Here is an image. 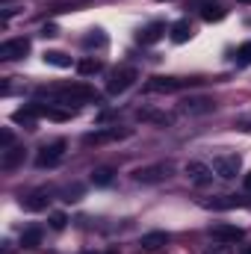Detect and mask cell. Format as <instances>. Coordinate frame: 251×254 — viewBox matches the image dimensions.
Returning <instances> with one entry per match:
<instances>
[{
	"mask_svg": "<svg viewBox=\"0 0 251 254\" xmlns=\"http://www.w3.org/2000/svg\"><path fill=\"white\" fill-rule=\"evenodd\" d=\"M48 201H51V192H48V190H36L33 195H27L21 204H24L27 210H33V213H36V210H45V207H48Z\"/></svg>",
	"mask_w": 251,
	"mask_h": 254,
	"instance_id": "obj_16",
	"label": "cell"
},
{
	"mask_svg": "<svg viewBox=\"0 0 251 254\" xmlns=\"http://www.w3.org/2000/svg\"><path fill=\"white\" fill-rule=\"evenodd\" d=\"M169 36H172V42H175V45H184V42L192 39V24H189L187 18L175 21V24L169 27Z\"/></svg>",
	"mask_w": 251,
	"mask_h": 254,
	"instance_id": "obj_15",
	"label": "cell"
},
{
	"mask_svg": "<svg viewBox=\"0 0 251 254\" xmlns=\"http://www.w3.org/2000/svg\"><path fill=\"white\" fill-rule=\"evenodd\" d=\"M65 222H68V219H65V213H54V216H51V228H54V231H63Z\"/></svg>",
	"mask_w": 251,
	"mask_h": 254,
	"instance_id": "obj_28",
	"label": "cell"
},
{
	"mask_svg": "<svg viewBox=\"0 0 251 254\" xmlns=\"http://www.w3.org/2000/svg\"><path fill=\"white\" fill-rule=\"evenodd\" d=\"M39 240H42V228H27L24 234H21V246L24 249H33V246H39Z\"/></svg>",
	"mask_w": 251,
	"mask_h": 254,
	"instance_id": "obj_21",
	"label": "cell"
},
{
	"mask_svg": "<svg viewBox=\"0 0 251 254\" xmlns=\"http://www.w3.org/2000/svg\"><path fill=\"white\" fill-rule=\"evenodd\" d=\"M139 119H142V122H157V125H172V116L154 113V110H139Z\"/></svg>",
	"mask_w": 251,
	"mask_h": 254,
	"instance_id": "obj_22",
	"label": "cell"
},
{
	"mask_svg": "<svg viewBox=\"0 0 251 254\" xmlns=\"http://www.w3.org/2000/svg\"><path fill=\"white\" fill-rule=\"evenodd\" d=\"M80 192H83V187H71V190H65V201H77Z\"/></svg>",
	"mask_w": 251,
	"mask_h": 254,
	"instance_id": "obj_31",
	"label": "cell"
},
{
	"mask_svg": "<svg viewBox=\"0 0 251 254\" xmlns=\"http://www.w3.org/2000/svg\"><path fill=\"white\" fill-rule=\"evenodd\" d=\"M113 175H116V172L107 169V166H104V169H95V172H92V184H95V187H110V184H113Z\"/></svg>",
	"mask_w": 251,
	"mask_h": 254,
	"instance_id": "obj_20",
	"label": "cell"
},
{
	"mask_svg": "<svg viewBox=\"0 0 251 254\" xmlns=\"http://www.w3.org/2000/svg\"><path fill=\"white\" fill-rule=\"evenodd\" d=\"M83 45H86V48H104V45H107L104 30H92V36H86V39H83Z\"/></svg>",
	"mask_w": 251,
	"mask_h": 254,
	"instance_id": "obj_25",
	"label": "cell"
},
{
	"mask_svg": "<svg viewBox=\"0 0 251 254\" xmlns=\"http://www.w3.org/2000/svg\"><path fill=\"white\" fill-rule=\"evenodd\" d=\"M240 254H251V243H246V246L240 249Z\"/></svg>",
	"mask_w": 251,
	"mask_h": 254,
	"instance_id": "obj_32",
	"label": "cell"
},
{
	"mask_svg": "<svg viewBox=\"0 0 251 254\" xmlns=\"http://www.w3.org/2000/svg\"><path fill=\"white\" fill-rule=\"evenodd\" d=\"M225 15H228V9L219 6V3H204V6H201V18H204V21H222Z\"/></svg>",
	"mask_w": 251,
	"mask_h": 254,
	"instance_id": "obj_18",
	"label": "cell"
},
{
	"mask_svg": "<svg viewBox=\"0 0 251 254\" xmlns=\"http://www.w3.org/2000/svg\"><path fill=\"white\" fill-rule=\"evenodd\" d=\"M6 148H12V130L9 127L0 130V151H6Z\"/></svg>",
	"mask_w": 251,
	"mask_h": 254,
	"instance_id": "obj_27",
	"label": "cell"
},
{
	"mask_svg": "<svg viewBox=\"0 0 251 254\" xmlns=\"http://www.w3.org/2000/svg\"><path fill=\"white\" fill-rule=\"evenodd\" d=\"M246 190L251 192V172H249V175H246Z\"/></svg>",
	"mask_w": 251,
	"mask_h": 254,
	"instance_id": "obj_33",
	"label": "cell"
},
{
	"mask_svg": "<svg viewBox=\"0 0 251 254\" xmlns=\"http://www.w3.org/2000/svg\"><path fill=\"white\" fill-rule=\"evenodd\" d=\"M24 160H27V148H6L3 157H0V169H3V172H12V169H18Z\"/></svg>",
	"mask_w": 251,
	"mask_h": 254,
	"instance_id": "obj_13",
	"label": "cell"
},
{
	"mask_svg": "<svg viewBox=\"0 0 251 254\" xmlns=\"http://www.w3.org/2000/svg\"><path fill=\"white\" fill-rule=\"evenodd\" d=\"M243 201L240 198H234V195H225V198H213L207 207H216V210H231V207H240Z\"/></svg>",
	"mask_w": 251,
	"mask_h": 254,
	"instance_id": "obj_24",
	"label": "cell"
},
{
	"mask_svg": "<svg viewBox=\"0 0 251 254\" xmlns=\"http://www.w3.org/2000/svg\"><path fill=\"white\" fill-rule=\"evenodd\" d=\"M163 246H169V234L166 231H151L139 240V249L142 252H160Z\"/></svg>",
	"mask_w": 251,
	"mask_h": 254,
	"instance_id": "obj_14",
	"label": "cell"
},
{
	"mask_svg": "<svg viewBox=\"0 0 251 254\" xmlns=\"http://www.w3.org/2000/svg\"><path fill=\"white\" fill-rule=\"evenodd\" d=\"M42 36H45V39H54V36H60V27H57V24H45V27H42Z\"/></svg>",
	"mask_w": 251,
	"mask_h": 254,
	"instance_id": "obj_29",
	"label": "cell"
},
{
	"mask_svg": "<svg viewBox=\"0 0 251 254\" xmlns=\"http://www.w3.org/2000/svg\"><path fill=\"white\" fill-rule=\"evenodd\" d=\"M36 119H39V116H36L30 107H27V110H18V113L12 116V122H15V125H24L27 130H36Z\"/></svg>",
	"mask_w": 251,
	"mask_h": 254,
	"instance_id": "obj_19",
	"label": "cell"
},
{
	"mask_svg": "<svg viewBox=\"0 0 251 254\" xmlns=\"http://www.w3.org/2000/svg\"><path fill=\"white\" fill-rule=\"evenodd\" d=\"M187 175H189V181H195L198 187H207L213 181V169L207 163H198V160H192L187 166Z\"/></svg>",
	"mask_w": 251,
	"mask_h": 254,
	"instance_id": "obj_11",
	"label": "cell"
},
{
	"mask_svg": "<svg viewBox=\"0 0 251 254\" xmlns=\"http://www.w3.org/2000/svg\"><path fill=\"white\" fill-rule=\"evenodd\" d=\"M181 110L189 113V116L213 113V110H216V101H213V98H184V101H181Z\"/></svg>",
	"mask_w": 251,
	"mask_h": 254,
	"instance_id": "obj_10",
	"label": "cell"
},
{
	"mask_svg": "<svg viewBox=\"0 0 251 254\" xmlns=\"http://www.w3.org/2000/svg\"><path fill=\"white\" fill-rule=\"evenodd\" d=\"M77 71H80V77H95V74H101V71H104V63H101V60H95V57H86V60H80V63H77Z\"/></svg>",
	"mask_w": 251,
	"mask_h": 254,
	"instance_id": "obj_17",
	"label": "cell"
},
{
	"mask_svg": "<svg viewBox=\"0 0 251 254\" xmlns=\"http://www.w3.org/2000/svg\"><path fill=\"white\" fill-rule=\"evenodd\" d=\"M210 237L216 240V243H228V246H234V243H240L243 237H246V231L240 228V225H213L210 228Z\"/></svg>",
	"mask_w": 251,
	"mask_h": 254,
	"instance_id": "obj_9",
	"label": "cell"
},
{
	"mask_svg": "<svg viewBox=\"0 0 251 254\" xmlns=\"http://www.w3.org/2000/svg\"><path fill=\"white\" fill-rule=\"evenodd\" d=\"M139 80V71L136 68H119V71H113V77H110V83H107V92L110 95H122V92H127L133 83Z\"/></svg>",
	"mask_w": 251,
	"mask_h": 254,
	"instance_id": "obj_6",
	"label": "cell"
},
{
	"mask_svg": "<svg viewBox=\"0 0 251 254\" xmlns=\"http://www.w3.org/2000/svg\"><path fill=\"white\" fill-rule=\"evenodd\" d=\"M130 130L127 127H104V130H92L83 136V145L86 148H98V145H107V142H119V139H127Z\"/></svg>",
	"mask_w": 251,
	"mask_h": 254,
	"instance_id": "obj_2",
	"label": "cell"
},
{
	"mask_svg": "<svg viewBox=\"0 0 251 254\" xmlns=\"http://www.w3.org/2000/svg\"><path fill=\"white\" fill-rule=\"evenodd\" d=\"M51 101L60 104V107H71V104H89V101H98V92L86 83H68V86H57L51 92Z\"/></svg>",
	"mask_w": 251,
	"mask_h": 254,
	"instance_id": "obj_1",
	"label": "cell"
},
{
	"mask_svg": "<svg viewBox=\"0 0 251 254\" xmlns=\"http://www.w3.org/2000/svg\"><path fill=\"white\" fill-rule=\"evenodd\" d=\"M45 63L57 65V68H68V65H71V57H65L63 51H48V54H45Z\"/></svg>",
	"mask_w": 251,
	"mask_h": 254,
	"instance_id": "obj_23",
	"label": "cell"
},
{
	"mask_svg": "<svg viewBox=\"0 0 251 254\" xmlns=\"http://www.w3.org/2000/svg\"><path fill=\"white\" fill-rule=\"evenodd\" d=\"M243 3H251V0H243Z\"/></svg>",
	"mask_w": 251,
	"mask_h": 254,
	"instance_id": "obj_34",
	"label": "cell"
},
{
	"mask_svg": "<svg viewBox=\"0 0 251 254\" xmlns=\"http://www.w3.org/2000/svg\"><path fill=\"white\" fill-rule=\"evenodd\" d=\"M201 80H181V77H151L145 83V92H181L187 86H195Z\"/></svg>",
	"mask_w": 251,
	"mask_h": 254,
	"instance_id": "obj_5",
	"label": "cell"
},
{
	"mask_svg": "<svg viewBox=\"0 0 251 254\" xmlns=\"http://www.w3.org/2000/svg\"><path fill=\"white\" fill-rule=\"evenodd\" d=\"M237 65H251V42H243L237 48Z\"/></svg>",
	"mask_w": 251,
	"mask_h": 254,
	"instance_id": "obj_26",
	"label": "cell"
},
{
	"mask_svg": "<svg viewBox=\"0 0 251 254\" xmlns=\"http://www.w3.org/2000/svg\"><path fill=\"white\" fill-rule=\"evenodd\" d=\"M163 36H166V24H163V21H154V24H148V27H142L136 39H139L142 45H157V42H160Z\"/></svg>",
	"mask_w": 251,
	"mask_h": 254,
	"instance_id": "obj_12",
	"label": "cell"
},
{
	"mask_svg": "<svg viewBox=\"0 0 251 254\" xmlns=\"http://www.w3.org/2000/svg\"><path fill=\"white\" fill-rule=\"evenodd\" d=\"M65 148H68V145H65V139H54L51 145H45V148L39 151L36 166H39V169H54V166L65 157Z\"/></svg>",
	"mask_w": 251,
	"mask_h": 254,
	"instance_id": "obj_4",
	"label": "cell"
},
{
	"mask_svg": "<svg viewBox=\"0 0 251 254\" xmlns=\"http://www.w3.org/2000/svg\"><path fill=\"white\" fill-rule=\"evenodd\" d=\"M172 172H175V166H172V163H157V166L136 169V172H133V181H139V184H157V181L172 178Z\"/></svg>",
	"mask_w": 251,
	"mask_h": 254,
	"instance_id": "obj_3",
	"label": "cell"
},
{
	"mask_svg": "<svg viewBox=\"0 0 251 254\" xmlns=\"http://www.w3.org/2000/svg\"><path fill=\"white\" fill-rule=\"evenodd\" d=\"M30 54V39H9L0 45V60L3 63H15V60H24Z\"/></svg>",
	"mask_w": 251,
	"mask_h": 254,
	"instance_id": "obj_8",
	"label": "cell"
},
{
	"mask_svg": "<svg viewBox=\"0 0 251 254\" xmlns=\"http://www.w3.org/2000/svg\"><path fill=\"white\" fill-rule=\"evenodd\" d=\"M207 254H234V252L228 249V243H219V246H213V249H210Z\"/></svg>",
	"mask_w": 251,
	"mask_h": 254,
	"instance_id": "obj_30",
	"label": "cell"
},
{
	"mask_svg": "<svg viewBox=\"0 0 251 254\" xmlns=\"http://www.w3.org/2000/svg\"><path fill=\"white\" fill-rule=\"evenodd\" d=\"M213 169H216L219 178L231 181V178L240 175V169H243V157H240V154H219L216 163H213Z\"/></svg>",
	"mask_w": 251,
	"mask_h": 254,
	"instance_id": "obj_7",
	"label": "cell"
}]
</instances>
